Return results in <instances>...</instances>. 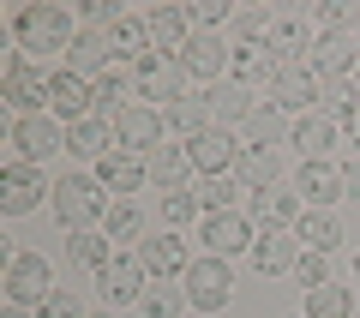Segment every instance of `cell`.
Listing matches in <instances>:
<instances>
[{
  "mask_svg": "<svg viewBox=\"0 0 360 318\" xmlns=\"http://www.w3.org/2000/svg\"><path fill=\"white\" fill-rule=\"evenodd\" d=\"M13 37L25 54H54V49H72V18H66V6H54V0H37V6H18L13 13Z\"/></svg>",
  "mask_w": 360,
  "mask_h": 318,
  "instance_id": "6da1fadb",
  "label": "cell"
},
{
  "mask_svg": "<svg viewBox=\"0 0 360 318\" xmlns=\"http://www.w3.org/2000/svg\"><path fill=\"white\" fill-rule=\"evenodd\" d=\"M103 180H90V174H66V180H54V217L66 222V229H103V217H108V198H103Z\"/></svg>",
  "mask_w": 360,
  "mask_h": 318,
  "instance_id": "7a4b0ae2",
  "label": "cell"
},
{
  "mask_svg": "<svg viewBox=\"0 0 360 318\" xmlns=\"http://www.w3.org/2000/svg\"><path fill=\"white\" fill-rule=\"evenodd\" d=\"M0 288H6V306H42L54 294V270L42 253H6V270H0Z\"/></svg>",
  "mask_w": 360,
  "mask_h": 318,
  "instance_id": "3957f363",
  "label": "cell"
},
{
  "mask_svg": "<svg viewBox=\"0 0 360 318\" xmlns=\"http://www.w3.org/2000/svg\"><path fill=\"white\" fill-rule=\"evenodd\" d=\"M180 288H186V300L198 306V312H222L229 306V294H234V270H229V258H193L186 265V276H180Z\"/></svg>",
  "mask_w": 360,
  "mask_h": 318,
  "instance_id": "277c9868",
  "label": "cell"
},
{
  "mask_svg": "<svg viewBox=\"0 0 360 318\" xmlns=\"http://www.w3.org/2000/svg\"><path fill=\"white\" fill-rule=\"evenodd\" d=\"M6 144H13V163H49L54 151H66V132L54 127L49 115H13V127H6Z\"/></svg>",
  "mask_w": 360,
  "mask_h": 318,
  "instance_id": "5b68a950",
  "label": "cell"
},
{
  "mask_svg": "<svg viewBox=\"0 0 360 318\" xmlns=\"http://www.w3.org/2000/svg\"><path fill=\"white\" fill-rule=\"evenodd\" d=\"M198 241H205L217 258H234V253H252L258 229H252V217H240V210H217V217L198 222Z\"/></svg>",
  "mask_w": 360,
  "mask_h": 318,
  "instance_id": "8992f818",
  "label": "cell"
},
{
  "mask_svg": "<svg viewBox=\"0 0 360 318\" xmlns=\"http://www.w3.org/2000/svg\"><path fill=\"white\" fill-rule=\"evenodd\" d=\"M162 132H168V115H156L150 102H132V108L115 115V139L127 144V151H139V156H150L156 144H162Z\"/></svg>",
  "mask_w": 360,
  "mask_h": 318,
  "instance_id": "52a82bcc",
  "label": "cell"
},
{
  "mask_svg": "<svg viewBox=\"0 0 360 318\" xmlns=\"http://www.w3.org/2000/svg\"><path fill=\"white\" fill-rule=\"evenodd\" d=\"M0 90H6V108H13V115H37V108H49V72H30L25 54H13V61H6Z\"/></svg>",
  "mask_w": 360,
  "mask_h": 318,
  "instance_id": "ba28073f",
  "label": "cell"
},
{
  "mask_svg": "<svg viewBox=\"0 0 360 318\" xmlns=\"http://www.w3.org/2000/svg\"><path fill=\"white\" fill-rule=\"evenodd\" d=\"M139 96L174 108V102L186 96V66H180L174 54H150V61H139Z\"/></svg>",
  "mask_w": 360,
  "mask_h": 318,
  "instance_id": "9c48e42d",
  "label": "cell"
},
{
  "mask_svg": "<svg viewBox=\"0 0 360 318\" xmlns=\"http://www.w3.org/2000/svg\"><path fill=\"white\" fill-rule=\"evenodd\" d=\"M186 156H193V168H198L205 180H217V174H234L240 144H234L229 127H210V132H198V139H186Z\"/></svg>",
  "mask_w": 360,
  "mask_h": 318,
  "instance_id": "30bf717a",
  "label": "cell"
},
{
  "mask_svg": "<svg viewBox=\"0 0 360 318\" xmlns=\"http://www.w3.org/2000/svg\"><path fill=\"white\" fill-rule=\"evenodd\" d=\"M312 96H324V78L312 72L307 61H300V66H283V72H276V84L264 90V102H276L283 115H300Z\"/></svg>",
  "mask_w": 360,
  "mask_h": 318,
  "instance_id": "8fae6325",
  "label": "cell"
},
{
  "mask_svg": "<svg viewBox=\"0 0 360 318\" xmlns=\"http://www.w3.org/2000/svg\"><path fill=\"white\" fill-rule=\"evenodd\" d=\"M42 174L30 163H6L0 168V210H6V217H25V210H37L42 204Z\"/></svg>",
  "mask_w": 360,
  "mask_h": 318,
  "instance_id": "7c38bea8",
  "label": "cell"
},
{
  "mask_svg": "<svg viewBox=\"0 0 360 318\" xmlns=\"http://www.w3.org/2000/svg\"><path fill=\"white\" fill-rule=\"evenodd\" d=\"M234 180L246 186V198H252V192H270L276 180H283V156H276V144H240V156H234Z\"/></svg>",
  "mask_w": 360,
  "mask_h": 318,
  "instance_id": "4fadbf2b",
  "label": "cell"
},
{
  "mask_svg": "<svg viewBox=\"0 0 360 318\" xmlns=\"http://www.w3.org/2000/svg\"><path fill=\"white\" fill-rule=\"evenodd\" d=\"M132 258H139L150 276H186V265H193V253H186V241H180L174 229H168V234H144Z\"/></svg>",
  "mask_w": 360,
  "mask_h": 318,
  "instance_id": "5bb4252c",
  "label": "cell"
},
{
  "mask_svg": "<svg viewBox=\"0 0 360 318\" xmlns=\"http://www.w3.org/2000/svg\"><path fill=\"white\" fill-rule=\"evenodd\" d=\"M300 234L295 229H258V241H252V265L264 270V276H283V270H295L300 265Z\"/></svg>",
  "mask_w": 360,
  "mask_h": 318,
  "instance_id": "9a60e30c",
  "label": "cell"
},
{
  "mask_svg": "<svg viewBox=\"0 0 360 318\" xmlns=\"http://www.w3.org/2000/svg\"><path fill=\"white\" fill-rule=\"evenodd\" d=\"M246 217H252V229H295L307 210H300V192L295 186H270V192H252L246 198Z\"/></svg>",
  "mask_w": 360,
  "mask_h": 318,
  "instance_id": "2e32d148",
  "label": "cell"
},
{
  "mask_svg": "<svg viewBox=\"0 0 360 318\" xmlns=\"http://www.w3.org/2000/svg\"><path fill=\"white\" fill-rule=\"evenodd\" d=\"M144 276H150V270H144L139 258H108V265L96 270V294H103L108 306H127V300H144Z\"/></svg>",
  "mask_w": 360,
  "mask_h": 318,
  "instance_id": "e0dca14e",
  "label": "cell"
},
{
  "mask_svg": "<svg viewBox=\"0 0 360 318\" xmlns=\"http://www.w3.org/2000/svg\"><path fill=\"white\" fill-rule=\"evenodd\" d=\"M174 61L186 66V78H217L222 66L234 61V49H229V42H217L210 30H193V37H186V49H180Z\"/></svg>",
  "mask_w": 360,
  "mask_h": 318,
  "instance_id": "ac0fdd59",
  "label": "cell"
},
{
  "mask_svg": "<svg viewBox=\"0 0 360 318\" xmlns=\"http://www.w3.org/2000/svg\"><path fill=\"white\" fill-rule=\"evenodd\" d=\"M336 132H342V120H336V115H300L295 127H288V144H295L307 163H324L330 144H336Z\"/></svg>",
  "mask_w": 360,
  "mask_h": 318,
  "instance_id": "d6986e66",
  "label": "cell"
},
{
  "mask_svg": "<svg viewBox=\"0 0 360 318\" xmlns=\"http://www.w3.org/2000/svg\"><path fill=\"white\" fill-rule=\"evenodd\" d=\"M49 115H60V120H90V78H78V72H49Z\"/></svg>",
  "mask_w": 360,
  "mask_h": 318,
  "instance_id": "ffe728a7",
  "label": "cell"
},
{
  "mask_svg": "<svg viewBox=\"0 0 360 318\" xmlns=\"http://www.w3.org/2000/svg\"><path fill=\"white\" fill-rule=\"evenodd\" d=\"M108 61H115V37L108 30H78L72 49H66V72H78V78H96Z\"/></svg>",
  "mask_w": 360,
  "mask_h": 318,
  "instance_id": "44dd1931",
  "label": "cell"
},
{
  "mask_svg": "<svg viewBox=\"0 0 360 318\" xmlns=\"http://www.w3.org/2000/svg\"><path fill=\"white\" fill-rule=\"evenodd\" d=\"M234 84H246V90H252V84H276V72H283V61H276V54H270L264 49V42H234Z\"/></svg>",
  "mask_w": 360,
  "mask_h": 318,
  "instance_id": "7402d4cb",
  "label": "cell"
},
{
  "mask_svg": "<svg viewBox=\"0 0 360 318\" xmlns=\"http://www.w3.org/2000/svg\"><path fill=\"white\" fill-rule=\"evenodd\" d=\"M90 96H96V108H120L127 96H139V66L115 54V61H108L103 72L90 78Z\"/></svg>",
  "mask_w": 360,
  "mask_h": 318,
  "instance_id": "603a6c76",
  "label": "cell"
},
{
  "mask_svg": "<svg viewBox=\"0 0 360 318\" xmlns=\"http://www.w3.org/2000/svg\"><path fill=\"white\" fill-rule=\"evenodd\" d=\"M295 192L312 204V210H324V204L342 198V168H330V163H300V168H295Z\"/></svg>",
  "mask_w": 360,
  "mask_h": 318,
  "instance_id": "cb8c5ba5",
  "label": "cell"
},
{
  "mask_svg": "<svg viewBox=\"0 0 360 318\" xmlns=\"http://www.w3.org/2000/svg\"><path fill=\"white\" fill-rule=\"evenodd\" d=\"M144 25H150V49L156 54H180V49H186V37H193L186 6H156V13H144Z\"/></svg>",
  "mask_w": 360,
  "mask_h": 318,
  "instance_id": "d4e9b609",
  "label": "cell"
},
{
  "mask_svg": "<svg viewBox=\"0 0 360 318\" xmlns=\"http://www.w3.org/2000/svg\"><path fill=\"white\" fill-rule=\"evenodd\" d=\"M96 180H103L108 192H139L144 180H150V168H144L139 151H108L103 163H96Z\"/></svg>",
  "mask_w": 360,
  "mask_h": 318,
  "instance_id": "484cf974",
  "label": "cell"
},
{
  "mask_svg": "<svg viewBox=\"0 0 360 318\" xmlns=\"http://www.w3.org/2000/svg\"><path fill=\"white\" fill-rule=\"evenodd\" d=\"M354 61H360V49H354V42H342V37H319V42H312V54H307V66L324 78V84H330V78H348V72H354Z\"/></svg>",
  "mask_w": 360,
  "mask_h": 318,
  "instance_id": "4316f807",
  "label": "cell"
},
{
  "mask_svg": "<svg viewBox=\"0 0 360 318\" xmlns=\"http://www.w3.org/2000/svg\"><path fill=\"white\" fill-rule=\"evenodd\" d=\"M66 151L84 156V163H103L108 151H115V120H78V127H66Z\"/></svg>",
  "mask_w": 360,
  "mask_h": 318,
  "instance_id": "83f0119b",
  "label": "cell"
},
{
  "mask_svg": "<svg viewBox=\"0 0 360 318\" xmlns=\"http://www.w3.org/2000/svg\"><path fill=\"white\" fill-rule=\"evenodd\" d=\"M108 246H115V241H108L103 229H78V234H66V258H72L78 270H90V276H96V270H103L108 258H115Z\"/></svg>",
  "mask_w": 360,
  "mask_h": 318,
  "instance_id": "f1b7e54d",
  "label": "cell"
},
{
  "mask_svg": "<svg viewBox=\"0 0 360 318\" xmlns=\"http://www.w3.org/2000/svg\"><path fill=\"white\" fill-rule=\"evenodd\" d=\"M264 49L276 54L283 66H300V54H312L307 25H300V18H276V25H270V37H264Z\"/></svg>",
  "mask_w": 360,
  "mask_h": 318,
  "instance_id": "f546056e",
  "label": "cell"
},
{
  "mask_svg": "<svg viewBox=\"0 0 360 318\" xmlns=\"http://www.w3.org/2000/svg\"><path fill=\"white\" fill-rule=\"evenodd\" d=\"M295 234H300L307 253H336V246H342V222H336L330 210H307V217L295 222Z\"/></svg>",
  "mask_w": 360,
  "mask_h": 318,
  "instance_id": "4dcf8cb0",
  "label": "cell"
},
{
  "mask_svg": "<svg viewBox=\"0 0 360 318\" xmlns=\"http://www.w3.org/2000/svg\"><path fill=\"white\" fill-rule=\"evenodd\" d=\"M168 127H174V132H186V139L210 132V127H217V108H210V96H193V90H186V96H180L174 108H168Z\"/></svg>",
  "mask_w": 360,
  "mask_h": 318,
  "instance_id": "1f68e13d",
  "label": "cell"
},
{
  "mask_svg": "<svg viewBox=\"0 0 360 318\" xmlns=\"http://www.w3.org/2000/svg\"><path fill=\"white\" fill-rule=\"evenodd\" d=\"M144 168H150V180H156V186H168V192H174L180 180H186V168H193V156H186V144H156V151L144 156Z\"/></svg>",
  "mask_w": 360,
  "mask_h": 318,
  "instance_id": "d6a6232c",
  "label": "cell"
},
{
  "mask_svg": "<svg viewBox=\"0 0 360 318\" xmlns=\"http://www.w3.org/2000/svg\"><path fill=\"white\" fill-rule=\"evenodd\" d=\"M307 318H354V288H342V282L307 288Z\"/></svg>",
  "mask_w": 360,
  "mask_h": 318,
  "instance_id": "836d02e7",
  "label": "cell"
},
{
  "mask_svg": "<svg viewBox=\"0 0 360 318\" xmlns=\"http://www.w3.org/2000/svg\"><path fill=\"white\" fill-rule=\"evenodd\" d=\"M283 108H276V102H264V96H258L252 102V115H246L240 120V127H246V144H276V139H283Z\"/></svg>",
  "mask_w": 360,
  "mask_h": 318,
  "instance_id": "e575fe53",
  "label": "cell"
},
{
  "mask_svg": "<svg viewBox=\"0 0 360 318\" xmlns=\"http://www.w3.org/2000/svg\"><path fill=\"white\" fill-rule=\"evenodd\" d=\"M240 180L234 174H217V180H205L198 186V204H205V217H217V210H240Z\"/></svg>",
  "mask_w": 360,
  "mask_h": 318,
  "instance_id": "d590c367",
  "label": "cell"
},
{
  "mask_svg": "<svg viewBox=\"0 0 360 318\" xmlns=\"http://www.w3.org/2000/svg\"><path fill=\"white\" fill-rule=\"evenodd\" d=\"M139 306H144V318H180L193 300H186V288H174V282H156V288H144Z\"/></svg>",
  "mask_w": 360,
  "mask_h": 318,
  "instance_id": "8d00e7d4",
  "label": "cell"
},
{
  "mask_svg": "<svg viewBox=\"0 0 360 318\" xmlns=\"http://www.w3.org/2000/svg\"><path fill=\"white\" fill-rule=\"evenodd\" d=\"M252 90L246 84H222V90H210V108H217V120H246L252 115Z\"/></svg>",
  "mask_w": 360,
  "mask_h": 318,
  "instance_id": "74e56055",
  "label": "cell"
},
{
  "mask_svg": "<svg viewBox=\"0 0 360 318\" xmlns=\"http://www.w3.org/2000/svg\"><path fill=\"white\" fill-rule=\"evenodd\" d=\"M103 234H108V241H132V234H139V204H132V198L108 204V217H103Z\"/></svg>",
  "mask_w": 360,
  "mask_h": 318,
  "instance_id": "f35d334b",
  "label": "cell"
},
{
  "mask_svg": "<svg viewBox=\"0 0 360 318\" xmlns=\"http://www.w3.org/2000/svg\"><path fill=\"white\" fill-rule=\"evenodd\" d=\"M288 276H295L300 288H324V282H336L330 276V253H300V265L288 270Z\"/></svg>",
  "mask_w": 360,
  "mask_h": 318,
  "instance_id": "ab89813d",
  "label": "cell"
},
{
  "mask_svg": "<svg viewBox=\"0 0 360 318\" xmlns=\"http://www.w3.org/2000/svg\"><path fill=\"white\" fill-rule=\"evenodd\" d=\"M156 210H162V222H193V210H198V192H186V186H174V192H162V204H156Z\"/></svg>",
  "mask_w": 360,
  "mask_h": 318,
  "instance_id": "60d3db41",
  "label": "cell"
},
{
  "mask_svg": "<svg viewBox=\"0 0 360 318\" xmlns=\"http://www.w3.org/2000/svg\"><path fill=\"white\" fill-rule=\"evenodd\" d=\"M312 18H319V30H324V37H342V25H354L360 13L348 6V0H324V6H319Z\"/></svg>",
  "mask_w": 360,
  "mask_h": 318,
  "instance_id": "b9f144b4",
  "label": "cell"
},
{
  "mask_svg": "<svg viewBox=\"0 0 360 318\" xmlns=\"http://www.w3.org/2000/svg\"><path fill=\"white\" fill-rule=\"evenodd\" d=\"M234 30H240V42H258V37H270V18L258 13V6H240V13H234Z\"/></svg>",
  "mask_w": 360,
  "mask_h": 318,
  "instance_id": "7bdbcfd3",
  "label": "cell"
},
{
  "mask_svg": "<svg viewBox=\"0 0 360 318\" xmlns=\"http://www.w3.org/2000/svg\"><path fill=\"white\" fill-rule=\"evenodd\" d=\"M37 318H84V306H78V300H72V294H66V288H54L49 300L37 306Z\"/></svg>",
  "mask_w": 360,
  "mask_h": 318,
  "instance_id": "ee69618b",
  "label": "cell"
},
{
  "mask_svg": "<svg viewBox=\"0 0 360 318\" xmlns=\"http://www.w3.org/2000/svg\"><path fill=\"white\" fill-rule=\"evenodd\" d=\"M186 18H193V25H222V18H234V13L222 0H198V6H186Z\"/></svg>",
  "mask_w": 360,
  "mask_h": 318,
  "instance_id": "f6af8a7d",
  "label": "cell"
},
{
  "mask_svg": "<svg viewBox=\"0 0 360 318\" xmlns=\"http://www.w3.org/2000/svg\"><path fill=\"white\" fill-rule=\"evenodd\" d=\"M342 192H348V198H360V156H354V163H342Z\"/></svg>",
  "mask_w": 360,
  "mask_h": 318,
  "instance_id": "bcb514c9",
  "label": "cell"
},
{
  "mask_svg": "<svg viewBox=\"0 0 360 318\" xmlns=\"http://www.w3.org/2000/svg\"><path fill=\"white\" fill-rule=\"evenodd\" d=\"M342 139H348V144H354V151H360V108H354V115L342 120Z\"/></svg>",
  "mask_w": 360,
  "mask_h": 318,
  "instance_id": "7dc6e473",
  "label": "cell"
},
{
  "mask_svg": "<svg viewBox=\"0 0 360 318\" xmlns=\"http://www.w3.org/2000/svg\"><path fill=\"white\" fill-rule=\"evenodd\" d=\"M348 90H354V102H360V61H354V72H348Z\"/></svg>",
  "mask_w": 360,
  "mask_h": 318,
  "instance_id": "c3c4849f",
  "label": "cell"
},
{
  "mask_svg": "<svg viewBox=\"0 0 360 318\" xmlns=\"http://www.w3.org/2000/svg\"><path fill=\"white\" fill-rule=\"evenodd\" d=\"M0 318H30V312H25V306H6V312H0Z\"/></svg>",
  "mask_w": 360,
  "mask_h": 318,
  "instance_id": "681fc988",
  "label": "cell"
},
{
  "mask_svg": "<svg viewBox=\"0 0 360 318\" xmlns=\"http://www.w3.org/2000/svg\"><path fill=\"white\" fill-rule=\"evenodd\" d=\"M84 318H115V312H84Z\"/></svg>",
  "mask_w": 360,
  "mask_h": 318,
  "instance_id": "f907efd6",
  "label": "cell"
},
{
  "mask_svg": "<svg viewBox=\"0 0 360 318\" xmlns=\"http://www.w3.org/2000/svg\"><path fill=\"white\" fill-rule=\"evenodd\" d=\"M354 288H360V258H354Z\"/></svg>",
  "mask_w": 360,
  "mask_h": 318,
  "instance_id": "816d5d0a",
  "label": "cell"
},
{
  "mask_svg": "<svg viewBox=\"0 0 360 318\" xmlns=\"http://www.w3.org/2000/svg\"><path fill=\"white\" fill-rule=\"evenodd\" d=\"M354 318H360V306H354Z\"/></svg>",
  "mask_w": 360,
  "mask_h": 318,
  "instance_id": "f5cc1de1",
  "label": "cell"
}]
</instances>
